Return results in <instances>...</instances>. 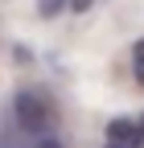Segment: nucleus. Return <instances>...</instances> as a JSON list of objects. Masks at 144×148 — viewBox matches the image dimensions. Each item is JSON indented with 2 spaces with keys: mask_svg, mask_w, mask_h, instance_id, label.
<instances>
[{
  "mask_svg": "<svg viewBox=\"0 0 144 148\" xmlns=\"http://www.w3.org/2000/svg\"><path fill=\"white\" fill-rule=\"evenodd\" d=\"M12 111H16V123L25 127V132L33 136H45V127H49V103L37 95V90H21V95L12 99Z\"/></svg>",
  "mask_w": 144,
  "mask_h": 148,
  "instance_id": "1",
  "label": "nucleus"
},
{
  "mask_svg": "<svg viewBox=\"0 0 144 148\" xmlns=\"http://www.w3.org/2000/svg\"><path fill=\"white\" fill-rule=\"evenodd\" d=\"M107 144H123V148H144V136L136 119H111L107 123Z\"/></svg>",
  "mask_w": 144,
  "mask_h": 148,
  "instance_id": "2",
  "label": "nucleus"
},
{
  "mask_svg": "<svg viewBox=\"0 0 144 148\" xmlns=\"http://www.w3.org/2000/svg\"><path fill=\"white\" fill-rule=\"evenodd\" d=\"M62 8H66V0H37V12L45 16V21H49V16H58Z\"/></svg>",
  "mask_w": 144,
  "mask_h": 148,
  "instance_id": "3",
  "label": "nucleus"
},
{
  "mask_svg": "<svg viewBox=\"0 0 144 148\" xmlns=\"http://www.w3.org/2000/svg\"><path fill=\"white\" fill-rule=\"evenodd\" d=\"M33 148H62V140H58V136H49V132H45V136H37V144H33Z\"/></svg>",
  "mask_w": 144,
  "mask_h": 148,
  "instance_id": "4",
  "label": "nucleus"
},
{
  "mask_svg": "<svg viewBox=\"0 0 144 148\" xmlns=\"http://www.w3.org/2000/svg\"><path fill=\"white\" fill-rule=\"evenodd\" d=\"M66 4H70V8H78V12H86V8L95 4V0H66Z\"/></svg>",
  "mask_w": 144,
  "mask_h": 148,
  "instance_id": "5",
  "label": "nucleus"
},
{
  "mask_svg": "<svg viewBox=\"0 0 144 148\" xmlns=\"http://www.w3.org/2000/svg\"><path fill=\"white\" fill-rule=\"evenodd\" d=\"M136 127H140V136H144V115H140V119H136Z\"/></svg>",
  "mask_w": 144,
  "mask_h": 148,
  "instance_id": "6",
  "label": "nucleus"
},
{
  "mask_svg": "<svg viewBox=\"0 0 144 148\" xmlns=\"http://www.w3.org/2000/svg\"><path fill=\"white\" fill-rule=\"evenodd\" d=\"M103 148H123V144H103Z\"/></svg>",
  "mask_w": 144,
  "mask_h": 148,
  "instance_id": "7",
  "label": "nucleus"
}]
</instances>
